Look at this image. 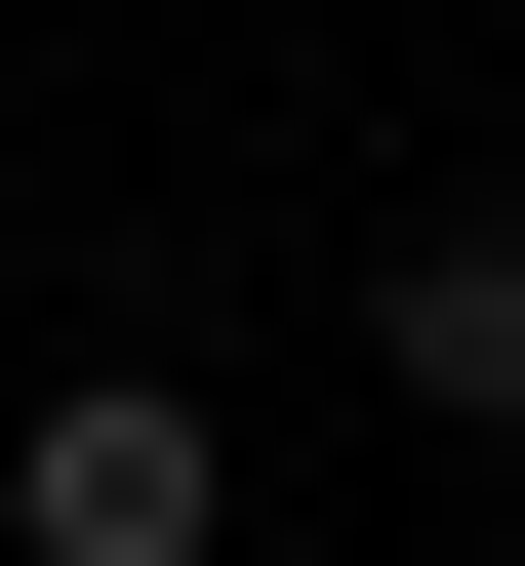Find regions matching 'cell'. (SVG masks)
I'll use <instances>...</instances> for the list:
<instances>
[{
	"label": "cell",
	"instance_id": "cell-2",
	"mask_svg": "<svg viewBox=\"0 0 525 566\" xmlns=\"http://www.w3.org/2000/svg\"><path fill=\"white\" fill-rule=\"evenodd\" d=\"M364 405H405V446H525V243H485V202L364 243Z\"/></svg>",
	"mask_w": 525,
	"mask_h": 566
},
{
	"label": "cell",
	"instance_id": "cell-1",
	"mask_svg": "<svg viewBox=\"0 0 525 566\" xmlns=\"http://www.w3.org/2000/svg\"><path fill=\"white\" fill-rule=\"evenodd\" d=\"M0 566H243V405L202 365H41L0 405Z\"/></svg>",
	"mask_w": 525,
	"mask_h": 566
}]
</instances>
